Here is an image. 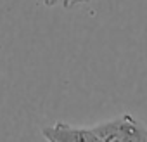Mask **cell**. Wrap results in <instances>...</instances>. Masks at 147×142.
<instances>
[{"mask_svg":"<svg viewBox=\"0 0 147 142\" xmlns=\"http://www.w3.org/2000/svg\"><path fill=\"white\" fill-rule=\"evenodd\" d=\"M90 128L104 142H147V125L130 113L95 123Z\"/></svg>","mask_w":147,"mask_h":142,"instance_id":"cell-1","label":"cell"},{"mask_svg":"<svg viewBox=\"0 0 147 142\" xmlns=\"http://www.w3.org/2000/svg\"><path fill=\"white\" fill-rule=\"evenodd\" d=\"M47 142H104L100 140L90 126H75L69 123H55L42 130Z\"/></svg>","mask_w":147,"mask_h":142,"instance_id":"cell-2","label":"cell"},{"mask_svg":"<svg viewBox=\"0 0 147 142\" xmlns=\"http://www.w3.org/2000/svg\"><path fill=\"white\" fill-rule=\"evenodd\" d=\"M40 2H42L45 7H55V5H61V7H64V9H71V7H76V5L87 4L88 0H40Z\"/></svg>","mask_w":147,"mask_h":142,"instance_id":"cell-3","label":"cell"}]
</instances>
